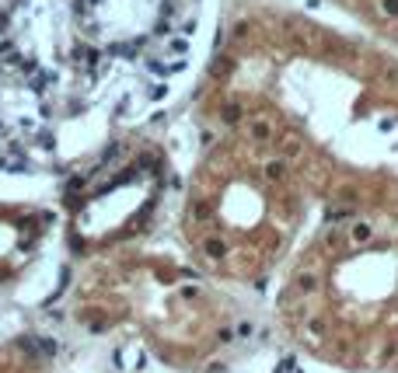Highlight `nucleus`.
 Wrapping results in <instances>:
<instances>
[{
    "label": "nucleus",
    "instance_id": "1",
    "mask_svg": "<svg viewBox=\"0 0 398 373\" xmlns=\"http://www.w3.org/2000/svg\"><path fill=\"white\" fill-rule=\"evenodd\" d=\"M168 53H175V56H185L189 53V35H175V39H168Z\"/></svg>",
    "mask_w": 398,
    "mask_h": 373
},
{
    "label": "nucleus",
    "instance_id": "2",
    "mask_svg": "<svg viewBox=\"0 0 398 373\" xmlns=\"http://www.w3.org/2000/svg\"><path fill=\"white\" fill-rule=\"evenodd\" d=\"M143 70H147V74H158V77H168V63H164V59H154V56L143 59Z\"/></svg>",
    "mask_w": 398,
    "mask_h": 373
},
{
    "label": "nucleus",
    "instance_id": "3",
    "mask_svg": "<svg viewBox=\"0 0 398 373\" xmlns=\"http://www.w3.org/2000/svg\"><path fill=\"white\" fill-rule=\"evenodd\" d=\"M266 175L273 178V181H279V178L286 175V168H283V160H269V164H266Z\"/></svg>",
    "mask_w": 398,
    "mask_h": 373
},
{
    "label": "nucleus",
    "instance_id": "4",
    "mask_svg": "<svg viewBox=\"0 0 398 373\" xmlns=\"http://www.w3.org/2000/svg\"><path fill=\"white\" fill-rule=\"evenodd\" d=\"M175 14H179V4H175V0H161L158 18H175Z\"/></svg>",
    "mask_w": 398,
    "mask_h": 373
},
{
    "label": "nucleus",
    "instance_id": "5",
    "mask_svg": "<svg viewBox=\"0 0 398 373\" xmlns=\"http://www.w3.org/2000/svg\"><path fill=\"white\" fill-rule=\"evenodd\" d=\"M147 98H150V101L168 98V84H150V87H147Z\"/></svg>",
    "mask_w": 398,
    "mask_h": 373
},
{
    "label": "nucleus",
    "instance_id": "6",
    "mask_svg": "<svg viewBox=\"0 0 398 373\" xmlns=\"http://www.w3.org/2000/svg\"><path fill=\"white\" fill-rule=\"evenodd\" d=\"M252 139H269V122H252Z\"/></svg>",
    "mask_w": 398,
    "mask_h": 373
},
{
    "label": "nucleus",
    "instance_id": "7",
    "mask_svg": "<svg viewBox=\"0 0 398 373\" xmlns=\"http://www.w3.org/2000/svg\"><path fill=\"white\" fill-rule=\"evenodd\" d=\"M353 241H360V244L370 241V227H367V223H357V227H353Z\"/></svg>",
    "mask_w": 398,
    "mask_h": 373
},
{
    "label": "nucleus",
    "instance_id": "8",
    "mask_svg": "<svg viewBox=\"0 0 398 373\" xmlns=\"http://www.w3.org/2000/svg\"><path fill=\"white\" fill-rule=\"evenodd\" d=\"M185 66H189V59H185V56L171 59V63H168V77H171V74H182V70H185Z\"/></svg>",
    "mask_w": 398,
    "mask_h": 373
},
{
    "label": "nucleus",
    "instance_id": "9",
    "mask_svg": "<svg viewBox=\"0 0 398 373\" xmlns=\"http://www.w3.org/2000/svg\"><path fill=\"white\" fill-rule=\"evenodd\" d=\"M154 32H158L161 39H164V35L171 32V21H168V18H158V21H154Z\"/></svg>",
    "mask_w": 398,
    "mask_h": 373
},
{
    "label": "nucleus",
    "instance_id": "10",
    "mask_svg": "<svg viewBox=\"0 0 398 373\" xmlns=\"http://www.w3.org/2000/svg\"><path fill=\"white\" fill-rule=\"evenodd\" d=\"M381 7H384L388 18H398V0H381Z\"/></svg>",
    "mask_w": 398,
    "mask_h": 373
},
{
    "label": "nucleus",
    "instance_id": "11",
    "mask_svg": "<svg viewBox=\"0 0 398 373\" xmlns=\"http://www.w3.org/2000/svg\"><path fill=\"white\" fill-rule=\"evenodd\" d=\"M224 119H227V122H238V119H241V108L227 105V108H224Z\"/></svg>",
    "mask_w": 398,
    "mask_h": 373
},
{
    "label": "nucleus",
    "instance_id": "12",
    "mask_svg": "<svg viewBox=\"0 0 398 373\" xmlns=\"http://www.w3.org/2000/svg\"><path fill=\"white\" fill-rule=\"evenodd\" d=\"M39 349H42V353H46V356H53V353H56V345H53V338H42V342H39Z\"/></svg>",
    "mask_w": 398,
    "mask_h": 373
},
{
    "label": "nucleus",
    "instance_id": "13",
    "mask_svg": "<svg viewBox=\"0 0 398 373\" xmlns=\"http://www.w3.org/2000/svg\"><path fill=\"white\" fill-rule=\"evenodd\" d=\"M39 147L42 150H53V136H49V133H39Z\"/></svg>",
    "mask_w": 398,
    "mask_h": 373
},
{
    "label": "nucleus",
    "instance_id": "14",
    "mask_svg": "<svg viewBox=\"0 0 398 373\" xmlns=\"http://www.w3.org/2000/svg\"><path fill=\"white\" fill-rule=\"evenodd\" d=\"M248 335H252V324H248V321H245V324H238V338H248Z\"/></svg>",
    "mask_w": 398,
    "mask_h": 373
},
{
    "label": "nucleus",
    "instance_id": "15",
    "mask_svg": "<svg viewBox=\"0 0 398 373\" xmlns=\"http://www.w3.org/2000/svg\"><path fill=\"white\" fill-rule=\"evenodd\" d=\"M0 133H4V122H0Z\"/></svg>",
    "mask_w": 398,
    "mask_h": 373
}]
</instances>
